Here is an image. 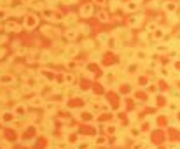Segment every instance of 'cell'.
Masks as SVG:
<instances>
[{"mask_svg": "<svg viewBox=\"0 0 180 149\" xmlns=\"http://www.w3.org/2000/svg\"><path fill=\"white\" fill-rule=\"evenodd\" d=\"M79 32L84 34V35H88V34H89V27H88V25H81V27H79Z\"/></svg>", "mask_w": 180, "mask_h": 149, "instance_id": "16", "label": "cell"}, {"mask_svg": "<svg viewBox=\"0 0 180 149\" xmlns=\"http://www.w3.org/2000/svg\"><path fill=\"white\" fill-rule=\"evenodd\" d=\"M4 41H5V37H4V35H0V44L4 42Z\"/></svg>", "mask_w": 180, "mask_h": 149, "instance_id": "31", "label": "cell"}, {"mask_svg": "<svg viewBox=\"0 0 180 149\" xmlns=\"http://www.w3.org/2000/svg\"><path fill=\"white\" fill-rule=\"evenodd\" d=\"M107 37H109L107 34H100V35H98V41H100L102 44H105V42H107Z\"/></svg>", "mask_w": 180, "mask_h": 149, "instance_id": "19", "label": "cell"}, {"mask_svg": "<svg viewBox=\"0 0 180 149\" xmlns=\"http://www.w3.org/2000/svg\"><path fill=\"white\" fill-rule=\"evenodd\" d=\"M54 107L56 105H53V104H47V105H46V111H47V112H53V111H54Z\"/></svg>", "mask_w": 180, "mask_h": 149, "instance_id": "24", "label": "cell"}, {"mask_svg": "<svg viewBox=\"0 0 180 149\" xmlns=\"http://www.w3.org/2000/svg\"><path fill=\"white\" fill-rule=\"evenodd\" d=\"M93 9H95L93 4H84L82 7H81V16H82V18H89V16H93V12H95Z\"/></svg>", "mask_w": 180, "mask_h": 149, "instance_id": "3", "label": "cell"}, {"mask_svg": "<svg viewBox=\"0 0 180 149\" xmlns=\"http://www.w3.org/2000/svg\"><path fill=\"white\" fill-rule=\"evenodd\" d=\"M0 84H4V86L14 84V77L11 74H0Z\"/></svg>", "mask_w": 180, "mask_h": 149, "instance_id": "6", "label": "cell"}, {"mask_svg": "<svg viewBox=\"0 0 180 149\" xmlns=\"http://www.w3.org/2000/svg\"><path fill=\"white\" fill-rule=\"evenodd\" d=\"M128 23H130V27L131 28H137V27H140L142 23H144V16L140 14V16H131L130 20H128Z\"/></svg>", "mask_w": 180, "mask_h": 149, "instance_id": "5", "label": "cell"}, {"mask_svg": "<svg viewBox=\"0 0 180 149\" xmlns=\"http://www.w3.org/2000/svg\"><path fill=\"white\" fill-rule=\"evenodd\" d=\"M95 4H98V5H103L105 0H95Z\"/></svg>", "mask_w": 180, "mask_h": 149, "instance_id": "29", "label": "cell"}, {"mask_svg": "<svg viewBox=\"0 0 180 149\" xmlns=\"http://www.w3.org/2000/svg\"><path fill=\"white\" fill-rule=\"evenodd\" d=\"M74 76H72V74H67V76H65V83H67V84H74Z\"/></svg>", "mask_w": 180, "mask_h": 149, "instance_id": "18", "label": "cell"}, {"mask_svg": "<svg viewBox=\"0 0 180 149\" xmlns=\"http://www.w3.org/2000/svg\"><path fill=\"white\" fill-rule=\"evenodd\" d=\"M123 7H124L126 12H137V11L140 9V4L138 2H135V0H130V2H126Z\"/></svg>", "mask_w": 180, "mask_h": 149, "instance_id": "4", "label": "cell"}, {"mask_svg": "<svg viewBox=\"0 0 180 149\" xmlns=\"http://www.w3.org/2000/svg\"><path fill=\"white\" fill-rule=\"evenodd\" d=\"M135 2H138V4H142V2H144V0H135Z\"/></svg>", "mask_w": 180, "mask_h": 149, "instance_id": "32", "label": "cell"}, {"mask_svg": "<svg viewBox=\"0 0 180 149\" xmlns=\"http://www.w3.org/2000/svg\"><path fill=\"white\" fill-rule=\"evenodd\" d=\"M142 147H144V142H138V144L133 146V149H142Z\"/></svg>", "mask_w": 180, "mask_h": 149, "instance_id": "27", "label": "cell"}, {"mask_svg": "<svg viewBox=\"0 0 180 149\" xmlns=\"http://www.w3.org/2000/svg\"><path fill=\"white\" fill-rule=\"evenodd\" d=\"M12 119H14V112H12V111H5V112L2 114V121H4L5 125H9Z\"/></svg>", "mask_w": 180, "mask_h": 149, "instance_id": "11", "label": "cell"}, {"mask_svg": "<svg viewBox=\"0 0 180 149\" xmlns=\"http://www.w3.org/2000/svg\"><path fill=\"white\" fill-rule=\"evenodd\" d=\"M77 34H79V30H75V28H70V30H67L65 37H67V41H68V42H74V41L77 39Z\"/></svg>", "mask_w": 180, "mask_h": 149, "instance_id": "10", "label": "cell"}, {"mask_svg": "<svg viewBox=\"0 0 180 149\" xmlns=\"http://www.w3.org/2000/svg\"><path fill=\"white\" fill-rule=\"evenodd\" d=\"M135 56L138 58V60H147V58H149V53H147L145 49H137L135 51Z\"/></svg>", "mask_w": 180, "mask_h": 149, "instance_id": "13", "label": "cell"}, {"mask_svg": "<svg viewBox=\"0 0 180 149\" xmlns=\"http://www.w3.org/2000/svg\"><path fill=\"white\" fill-rule=\"evenodd\" d=\"M25 12H26V11H25V7H16V11H14V14H25Z\"/></svg>", "mask_w": 180, "mask_h": 149, "instance_id": "22", "label": "cell"}, {"mask_svg": "<svg viewBox=\"0 0 180 149\" xmlns=\"http://www.w3.org/2000/svg\"><path fill=\"white\" fill-rule=\"evenodd\" d=\"M161 7H163V11H166L168 14H173L175 11H177V4L175 2H164Z\"/></svg>", "mask_w": 180, "mask_h": 149, "instance_id": "8", "label": "cell"}, {"mask_svg": "<svg viewBox=\"0 0 180 149\" xmlns=\"http://www.w3.org/2000/svg\"><path fill=\"white\" fill-rule=\"evenodd\" d=\"M7 16H9V11L4 9V7H0V21H2V20H5Z\"/></svg>", "mask_w": 180, "mask_h": 149, "instance_id": "17", "label": "cell"}, {"mask_svg": "<svg viewBox=\"0 0 180 149\" xmlns=\"http://www.w3.org/2000/svg\"><path fill=\"white\" fill-rule=\"evenodd\" d=\"M107 132L109 133H116V126H107Z\"/></svg>", "mask_w": 180, "mask_h": 149, "instance_id": "26", "label": "cell"}, {"mask_svg": "<svg viewBox=\"0 0 180 149\" xmlns=\"http://www.w3.org/2000/svg\"><path fill=\"white\" fill-rule=\"evenodd\" d=\"M168 49H170V48L164 46V44H158V46H156V51H158V53H166Z\"/></svg>", "mask_w": 180, "mask_h": 149, "instance_id": "15", "label": "cell"}, {"mask_svg": "<svg viewBox=\"0 0 180 149\" xmlns=\"http://www.w3.org/2000/svg\"><path fill=\"white\" fill-rule=\"evenodd\" d=\"M4 55H5V49H2V48H0V58L4 56Z\"/></svg>", "mask_w": 180, "mask_h": 149, "instance_id": "30", "label": "cell"}, {"mask_svg": "<svg viewBox=\"0 0 180 149\" xmlns=\"http://www.w3.org/2000/svg\"><path fill=\"white\" fill-rule=\"evenodd\" d=\"M14 116H18V118H23L25 114H26V105H23V104H18V105L14 107Z\"/></svg>", "mask_w": 180, "mask_h": 149, "instance_id": "9", "label": "cell"}, {"mask_svg": "<svg viewBox=\"0 0 180 149\" xmlns=\"http://www.w3.org/2000/svg\"><path fill=\"white\" fill-rule=\"evenodd\" d=\"M77 53H79V48H77L75 44H68V46H67V49H65V55H67L68 58H74Z\"/></svg>", "mask_w": 180, "mask_h": 149, "instance_id": "7", "label": "cell"}, {"mask_svg": "<svg viewBox=\"0 0 180 149\" xmlns=\"http://www.w3.org/2000/svg\"><path fill=\"white\" fill-rule=\"evenodd\" d=\"M42 16H44L46 20H51V21H54V20H56V21H60V20H61V16L58 14L54 9H49V7L42 9Z\"/></svg>", "mask_w": 180, "mask_h": 149, "instance_id": "1", "label": "cell"}, {"mask_svg": "<svg viewBox=\"0 0 180 149\" xmlns=\"http://www.w3.org/2000/svg\"><path fill=\"white\" fill-rule=\"evenodd\" d=\"M65 21H67V25H68V21H70V23H75V14L67 16V18H65Z\"/></svg>", "mask_w": 180, "mask_h": 149, "instance_id": "21", "label": "cell"}, {"mask_svg": "<svg viewBox=\"0 0 180 149\" xmlns=\"http://www.w3.org/2000/svg\"><path fill=\"white\" fill-rule=\"evenodd\" d=\"M30 104H32V105H42V98H33Z\"/></svg>", "mask_w": 180, "mask_h": 149, "instance_id": "23", "label": "cell"}, {"mask_svg": "<svg viewBox=\"0 0 180 149\" xmlns=\"http://www.w3.org/2000/svg\"><path fill=\"white\" fill-rule=\"evenodd\" d=\"M37 27V16L33 14H26L25 16V28L26 30H32Z\"/></svg>", "mask_w": 180, "mask_h": 149, "instance_id": "2", "label": "cell"}, {"mask_svg": "<svg viewBox=\"0 0 180 149\" xmlns=\"http://www.w3.org/2000/svg\"><path fill=\"white\" fill-rule=\"evenodd\" d=\"M49 56H51L49 53H44V55H42V62H46V60H49Z\"/></svg>", "mask_w": 180, "mask_h": 149, "instance_id": "28", "label": "cell"}, {"mask_svg": "<svg viewBox=\"0 0 180 149\" xmlns=\"http://www.w3.org/2000/svg\"><path fill=\"white\" fill-rule=\"evenodd\" d=\"M159 74H161V76H168V74H170V70L163 67V69H159Z\"/></svg>", "mask_w": 180, "mask_h": 149, "instance_id": "25", "label": "cell"}, {"mask_svg": "<svg viewBox=\"0 0 180 149\" xmlns=\"http://www.w3.org/2000/svg\"><path fill=\"white\" fill-rule=\"evenodd\" d=\"M138 135H140L138 126H133V128H131V137H138Z\"/></svg>", "mask_w": 180, "mask_h": 149, "instance_id": "20", "label": "cell"}, {"mask_svg": "<svg viewBox=\"0 0 180 149\" xmlns=\"http://www.w3.org/2000/svg\"><path fill=\"white\" fill-rule=\"evenodd\" d=\"M96 16H98V20H100L102 23H107V21H109V12H107L105 9L98 11V12H96Z\"/></svg>", "mask_w": 180, "mask_h": 149, "instance_id": "12", "label": "cell"}, {"mask_svg": "<svg viewBox=\"0 0 180 149\" xmlns=\"http://www.w3.org/2000/svg\"><path fill=\"white\" fill-rule=\"evenodd\" d=\"M163 37H164V30L163 28H158L156 32H154V39H156V41H161Z\"/></svg>", "mask_w": 180, "mask_h": 149, "instance_id": "14", "label": "cell"}]
</instances>
